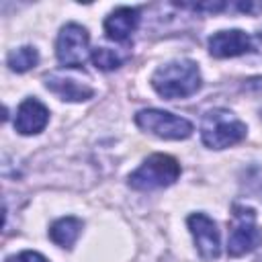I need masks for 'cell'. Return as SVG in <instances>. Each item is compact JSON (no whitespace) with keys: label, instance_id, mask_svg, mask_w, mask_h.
<instances>
[{"label":"cell","instance_id":"6da1fadb","mask_svg":"<svg viewBox=\"0 0 262 262\" xmlns=\"http://www.w3.org/2000/svg\"><path fill=\"white\" fill-rule=\"evenodd\" d=\"M151 86L166 100L186 98L201 88V72L190 59H176L160 66L154 72Z\"/></svg>","mask_w":262,"mask_h":262},{"label":"cell","instance_id":"7a4b0ae2","mask_svg":"<svg viewBox=\"0 0 262 262\" xmlns=\"http://www.w3.org/2000/svg\"><path fill=\"white\" fill-rule=\"evenodd\" d=\"M246 137V125L227 108H211L201 121V139L211 149H223Z\"/></svg>","mask_w":262,"mask_h":262},{"label":"cell","instance_id":"3957f363","mask_svg":"<svg viewBox=\"0 0 262 262\" xmlns=\"http://www.w3.org/2000/svg\"><path fill=\"white\" fill-rule=\"evenodd\" d=\"M180 176V164L168 154L149 156L133 174H129V186L135 190H156L174 184Z\"/></svg>","mask_w":262,"mask_h":262},{"label":"cell","instance_id":"277c9868","mask_svg":"<svg viewBox=\"0 0 262 262\" xmlns=\"http://www.w3.org/2000/svg\"><path fill=\"white\" fill-rule=\"evenodd\" d=\"M260 244H262V231L256 225L254 209L235 205L233 219L229 225V237H227V254L237 258V256L254 252Z\"/></svg>","mask_w":262,"mask_h":262},{"label":"cell","instance_id":"5b68a950","mask_svg":"<svg viewBox=\"0 0 262 262\" xmlns=\"http://www.w3.org/2000/svg\"><path fill=\"white\" fill-rule=\"evenodd\" d=\"M135 123L137 127H141L143 131H149L162 139H186L192 135V123L186 121L184 117H178L174 113L168 111H160V108H143L135 115Z\"/></svg>","mask_w":262,"mask_h":262},{"label":"cell","instance_id":"8992f818","mask_svg":"<svg viewBox=\"0 0 262 262\" xmlns=\"http://www.w3.org/2000/svg\"><path fill=\"white\" fill-rule=\"evenodd\" d=\"M88 45H90V35L88 31L78 25V23H68L61 27L55 43V53L59 63L68 68H80L88 59Z\"/></svg>","mask_w":262,"mask_h":262},{"label":"cell","instance_id":"52a82bcc","mask_svg":"<svg viewBox=\"0 0 262 262\" xmlns=\"http://www.w3.org/2000/svg\"><path fill=\"white\" fill-rule=\"evenodd\" d=\"M186 223H188V229L194 237V246H196L199 256L203 260L219 258L221 244H219V229H217L215 221L211 217H207L205 213H192Z\"/></svg>","mask_w":262,"mask_h":262},{"label":"cell","instance_id":"ba28073f","mask_svg":"<svg viewBox=\"0 0 262 262\" xmlns=\"http://www.w3.org/2000/svg\"><path fill=\"white\" fill-rule=\"evenodd\" d=\"M252 51V39L246 31H217L209 37V53L213 57H235Z\"/></svg>","mask_w":262,"mask_h":262},{"label":"cell","instance_id":"9c48e42d","mask_svg":"<svg viewBox=\"0 0 262 262\" xmlns=\"http://www.w3.org/2000/svg\"><path fill=\"white\" fill-rule=\"evenodd\" d=\"M49 121V111L43 102L37 98H27L20 102L16 117H14V129L20 135H35L45 129Z\"/></svg>","mask_w":262,"mask_h":262},{"label":"cell","instance_id":"30bf717a","mask_svg":"<svg viewBox=\"0 0 262 262\" xmlns=\"http://www.w3.org/2000/svg\"><path fill=\"white\" fill-rule=\"evenodd\" d=\"M139 25V10L131 6H119L104 18V33L111 41H127Z\"/></svg>","mask_w":262,"mask_h":262},{"label":"cell","instance_id":"8fae6325","mask_svg":"<svg viewBox=\"0 0 262 262\" xmlns=\"http://www.w3.org/2000/svg\"><path fill=\"white\" fill-rule=\"evenodd\" d=\"M45 86L47 90H51L53 94H57L61 100H70V102H82L94 96L92 86L78 82L76 78L63 76V74H49L45 76Z\"/></svg>","mask_w":262,"mask_h":262},{"label":"cell","instance_id":"7c38bea8","mask_svg":"<svg viewBox=\"0 0 262 262\" xmlns=\"http://www.w3.org/2000/svg\"><path fill=\"white\" fill-rule=\"evenodd\" d=\"M82 233V221L78 217H61L49 227V237L61 248H72Z\"/></svg>","mask_w":262,"mask_h":262},{"label":"cell","instance_id":"4fadbf2b","mask_svg":"<svg viewBox=\"0 0 262 262\" xmlns=\"http://www.w3.org/2000/svg\"><path fill=\"white\" fill-rule=\"evenodd\" d=\"M39 61V53L35 47H18V49H12L8 55H6V63L12 72H27L31 68H35Z\"/></svg>","mask_w":262,"mask_h":262},{"label":"cell","instance_id":"5bb4252c","mask_svg":"<svg viewBox=\"0 0 262 262\" xmlns=\"http://www.w3.org/2000/svg\"><path fill=\"white\" fill-rule=\"evenodd\" d=\"M125 61V55H121L119 51L115 49H108V47H96L92 51V63L98 68V70H117L121 63Z\"/></svg>","mask_w":262,"mask_h":262},{"label":"cell","instance_id":"9a60e30c","mask_svg":"<svg viewBox=\"0 0 262 262\" xmlns=\"http://www.w3.org/2000/svg\"><path fill=\"white\" fill-rule=\"evenodd\" d=\"M6 262H47L45 256H41L39 252H33V250H27V252H20V254H14V256H8Z\"/></svg>","mask_w":262,"mask_h":262},{"label":"cell","instance_id":"2e32d148","mask_svg":"<svg viewBox=\"0 0 262 262\" xmlns=\"http://www.w3.org/2000/svg\"><path fill=\"white\" fill-rule=\"evenodd\" d=\"M244 90H250V92H262V78H250V80L244 84Z\"/></svg>","mask_w":262,"mask_h":262}]
</instances>
